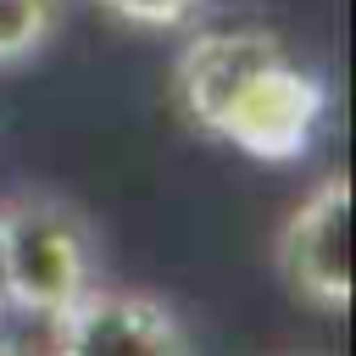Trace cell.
Wrapping results in <instances>:
<instances>
[{
    "label": "cell",
    "instance_id": "3957f363",
    "mask_svg": "<svg viewBox=\"0 0 356 356\" xmlns=\"http://www.w3.org/2000/svg\"><path fill=\"white\" fill-rule=\"evenodd\" d=\"M273 267L300 306L334 312V317L350 306V184L345 172H328L284 217Z\"/></svg>",
    "mask_w": 356,
    "mask_h": 356
},
{
    "label": "cell",
    "instance_id": "6da1fadb",
    "mask_svg": "<svg viewBox=\"0 0 356 356\" xmlns=\"http://www.w3.org/2000/svg\"><path fill=\"white\" fill-rule=\"evenodd\" d=\"M178 111L250 161H300L323 128V78L267 28H206L172 61Z\"/></svg>",
    "mask_w": 356,
    "mask_h": 356
},
{
    "label": "cell",
    "instance_id": "277c9868",
    "mask_svg": "<svg viewBox=\"0 0 356 356\" xmlns=\"http://www.w3.org/2000/svg\"><path fill=\"white\" fill-rule=\"evenodd\" d=\"M44 356H189V334L161 295L95 284L50 317Z\"/></svg>",
    "mask_w": 356,
    "mask_h": 356
},
{
    "label": "cell",
    "instance_id": "ba28073f",
    "mask_svg": "<svg viewBox=\"0 0 356 356\" xmlns=\"http://www.w3.org/2000/svg\"><path fill=\"white\" fill-rule=\"evenodd\" d=\"M0 356H22V350H11V345H0Z\"/></svg>",
    "mask_w": 356,
    "mask_h": 356
},
{
    "label": "cell",
    "instance_id": "7a4b0ae2",
    "mask_svg": "<svg viewBox=\"0 0 356 356\" xmlns=\"http://www.w3.org/2000/svg\"><path fill=\"white\" fill-rule=\"evenodd\" d=\"M0 256L6 300L22 317H61L78 295L95 289V239L89 222L50 195H22L0 206Z\"/></svg>",
    "mask_w": 356,
    "mask_h": 356
},
{
    "label": "cell",
    "instance_id": "8992f818",
    "mask_svg": "<svg viewBox=\"0 0 356 356\" xmlns=\"http://www.w3.org/2000/svg\"><path fill=\"white\" fill-rule=\"evenodd\" d=\"M128 28H189L211 0H100Z\"/></svg>",
    "mask_w": 356,
    "mask_h": 356
},
{
    "label": "cell",
    "instance_id": "5b68a950",
    "mask_svg": "<svg viewBox=\"0 0 356 356\" xmlns=\"http://www.w3.org/2000/svg\"><path fill=\"white\" fill-rule=\"evenodd\" d=\"M61 11H67V0H0V67L33 61L56 39Z\"/></svg>",
    "mask_w": 356,
    "mask_h": 356
},
{
    "label": "cell",
    "instance_id": "52a82bcc",
    "mask_svg": "<svg viewBox=\"0 0 356 356\" xmlns=\"http://www.w3.org/2000/svg\"><path fill=\"white\" fill-rule=\"evenodd\" d=\"M0 312H11V300H6V256H0Z\"/></svg>",
    "mask_w": 356,
    "mask_h": 356
}]
</instances>
